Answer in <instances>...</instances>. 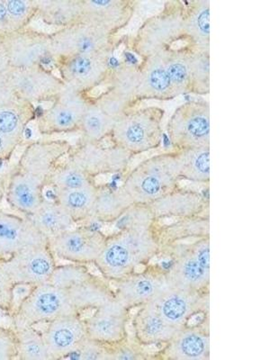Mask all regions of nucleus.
<instances>
[{"label":"nucleus","instance_id":"nucleus-1","mask_svg":"<svg viewBox=\"0 0 270 360\" xmlns=\"http://www.w3.org/2000/svg\"><path fill=\"white\" fill-rule=\"evenodd\" d=\"M66 140H37L25 146L6 179V199L11 207L33 214L45 200L51 174L72 149Z\"/></svg>","mask_w":270,"mask_h":360},{"label":"nucleus","instance_id":"nucleus-2","mask_svg":"<svg viewBox=\"0 0 270 360\" xmlns=\"http://www.w3.org/2000/svg\"><path fill=\"white\" fill-rule=\"evenodd\" d=\"M157 224H129L108 236L95 266L109 282L124 278L158 258Z\"/></svg>","mask_w":270,"mask_h":360},{"label":"nucleus","instance_id":"nucleus-3","mask_svg":"<svg viewBox=\"0 0 270 360\" xmlns=\"http://www.w3.org/2000/svg\"><path fill=\"white\" fill-rule=\"evenodd\" d=\"M158 258L172 262L166 269L169 287L210 292V237L162 248Z\"/></svg>","mask_w":270,"mask_h":360},{"label":"nucleus","instance_id":"nucleus-4","mask_svg":"<svg viewBox=\"0 0 270 360\" xmlns=\"http://www.w3.org/2000/svg\"><path fill=\"white\" fill-rule=\"evenodd\" d=\"M175 150L156 154L127 173L122 188L134 204H153L179 186Z\"/></svg>","mask_w":270,"mask_h":360},{"label":"nucleus","instance_id":"nucleus-5","mask_svg":"<svg viewBox=\"0 0 270 360\" xmlns=\"http://www.w3.org/2000/svg\"><path fill=\"white\" fill-rule=\"evenodd\" d=\"M165 110L158 105L133 109L115 121L110 134L112 146L131 155L149 152L160 146Z\"/></svg>","mask_w":270,"mask_h":360},{"label":"nucleus","instance_id":"nucleus-6","mask_svg":"<svg viewBox=\"0 0 270 360\" xmlns=\"http://www.w3.org/2000/svg\"><path fill=\"white\" fill-rule=\"evenodd\" d=\"M185 2L166 1L162 11L148 18L129 43L130 49L141 60L183 41Z\"/></svg>","mask_w":270,"mask_h":360},{"label":"nucleus","instance_id":"nucleus-7","mask_svg":"<svg viewBox=\"0 0 270 360\" xmlns=\"http://www.w3.org/2000/svg\"><path fill=\"white\" fill-rule=\"evenodd\" d=\"M70 314H82L73 307L67 290L45 283L31 288L15 307L11 319L12 327L18 328L47 323Z\"/></svg>","mask_w":270,"mask_h":360},{"label":"nucleus","instance_id":"nucleus-8","mask_svg":"<svg viewBox=\"0 0 270 360\" xmlns=\"http://www.w3.org/2000/svg\"><path fill=\"white\" fill-rule=\"evenodd\" d=\"M167 133L173 150L210 146V105L191 101L180 105L169 118Z\"/></svg>","mask_w":270,"mask_h":360},{"label":"nucleus","instance_id":"nucleus-9","mask_svg":"<svg viewBox=\"0 0 270 360\" xmlns=\"http://www.w3.org/2000/svg\"><path fill=\"white\" fill-rule=\"evenodd\" d=\"M114 51L80 54L57 60L56 65L59 77L70 88L89 94L107 82L112 67L111 60Z\"/></svg>","mask_w":270,"mask_h":360},{"label":"nucleus","instance_id":"nucleus-10","mask_svg":"<svg viewBox=\"0 0 270 360\" xmlns=\"http://www.w3.org/2000/svg\"><path fill=\"white\" fill-rule=\"evenodd\" d=\"M50 39L54 62L62 58L115 50L117 47L114 35L82 22L57 29L50 34Z\"/></svg>","mask_w":270,"mask_h":360},{"label":"nucleus","instance_id":"nucleus-11","mask_svg":"<svg viewBox=\"0 0 270 360\" xmlns=\"http://www.w3.org/2000/svg\"><path fill=\"white\" fill-rule=\"evenodd\" d=\"M111 283L115 298L130 310L155 301L169 285L166 269L150 263L140 271L135 270Z\"/></svg>","mask_w":270,"mask_h":360},{"label":"nucleus","instance_id":"nucleus-12","mask_svg":"<svg viewBox=\"0 0 270 360\" xmlns=\"http://www.w3.org/2000/svg\"><path fill=\"white\" fill-rule=\"evenodd\" d=\"M92 98L65 85L37 119L38 129L53 135L79 131L80 122Z\"/></svg>","mask_w":270,"mask_h":360},{"label":"nucleus","instance_id":"nucleus-13","mask_svg":"<svg viewBox=\"0 0 270 360\" xmlns=\"http://www.w3.org/2000/svg\"><path fill=\"white\" fill-rule=\"evenodd\" d=\"M15 285H34L49 283L57 266L56 255L49 243L29 247L6 259H0Z\"/></svg>","mask_w":270,"mask_h":360},{"label":"nucleus","instance_id":"nucleus-14","mask_svg":"<svg viewBox=\"0 0 270 360\" xmlns=\"http://www.w3.org/2000/svg\"><path fill=\"white\" fill-rule=\"evenodd\" d=\"M133 157L127 150L112 144L107 147L79 141L78 146L72 147L65 160L96 179L101 175L124 172Z\"/></svg>","mask_w":270,"mask_h":360},{"label":"nucleus","instance_id":"nucleus-15","mask_svg":"<svg viewBox=\"0 0 270 360\" xmlns=\"http://www.w3.org/2000/svg\"><path fill=\"white\" fill-rule=\"evenodd\" d=\"M108 236L91 227L67 230L48 240L56 257L77 264H95L101 256Z\"/></svg>","mask_w":270,"mask_h":360},{"label":"nucleus","instance_id":"nucleus-16","mask_svg":"<svg viewBox=\"0 0 270 360\" xmlns=\"http://www.w3.org/2000/svg\"><path fill=\"white\" fill-rule=\"evenodd\" d=\"M168 49L158 51L152 56L141 60V80L136 95L137 104L150 99L169 101L178 98L174 70L169 62Z\"/></svg>","mask_w":270,"mask_h":360},{"label":"nucleus","instance_id":"nucleus-17","mask_svg":"<svg viewBox=\"0 0 270 360\" xmlns=\"http://www.w3.org/2000/svg\"><path fill=\"white\" fill-rule=\"evenodd\" d=\"M2 38L9 65L13 69L46 66L48 60H53L50 34L28 27Z\"/></svg>","mask_w":270,"mask_h":360},{"label":"nucleus","instance_id":"nucleus-18","mask_svg":"<svg viewBox=\"0 0 270 360\" xmlns=\"http://www.w3.org/2000/svg\"><path fill=\"white\" fill-rule=\"evenodd\" d=\"M9 84L22 101H53L65 86L62 79L46 66L13 69L8 73Z\"/></svg>","mask_w":270,"mask_h":360},{"label":"nucleus","instance_id":"nucleus-19","mask_svg":"<svg viewBox=\"0 0 270 360\" xmlns=\"http://www.w3.org/2000/svg\"><path fill=\"white\" fill-rule=\"evenodd\" d=\"M210 292H197L169 287L153 302L169 323L179 328L188 326L198 315L209 313Z\"/></svg>","mask_w":270,"mask_h":360},{"label":"nucleus","instance_id":"nucleus-20","mask_svg":"<svg viewBox=\"0 0 270 360\" xmlns=\"http://www.w3.org/2000/svg\"><path fill=\"white\" fill-rule=\"evenodd\" d=\"M209 313L197 324L181 328L172 340L154 352L153 359L208 360L210 359Z\"/></svg>","mask_w":270,"mask_h":360},{"label":"nucleus","instance_id":"nucleus-21","mask_svg":"<svg viewBox=\"0 0 270 360\" xmlns=\"http://www.w3.org/2000/svg\"><path fill=\"white\" fill-rule=\"evenodd\" d=\"M84 321L86 336L105 345L120 342L130 335L131 310L117 298L96 308Z\"/></svg>","mask_w":270,"mask_h":360},{"label":"nucleus","instance_id":"nucleus-22","mask_svg":"<svg viewBox=\"0 0 270 360\" xmlns=\"http://www.w3.org/2000/svg\"><path fill=\"white\" fill-rule=\"evenodd\" d=\"M137 5L133 0H82V22L117 37L130 24Z\"/></svg>","mask_w":270,"mask_h":360},{"label":"nucleus","instance_id":"nucleus-23","mask_svg":"<svg viewBox=\"0 0 270 360\" xmlns=\"http://www.w3.org/2000/svg\"><path fill=\"white\" fill-rule=\"evenodd\" d=\"M50 359H66L86 338L82 314H70L47 323L43 333Z\"/></svg>","mask_w":270,"mask_h":360},{"label":"nucleus","instance_id":"nucleus-24","mask_svg":"<svg viewBox=\"0 0 270 360\" xmlns=\"http://www.w3.org/2000/svg\"><path fill=\"white\" fill-rule=\"evenodd\" d=\"M155 220L182 219L209 214V200L202 193L179 186L149 205Z\"/></svg>","mask_w":270,"mask_h":360},{"label":"nucleus","instance_id":"nucleus-25","mask_svg":"<svg viewBox=\"0 0 270 360\" xmlns=\"http://www.w3.org/2000/svg\"><path fill=\"white\" fill-rule=\"evenodd\" d=\"M46 243V238L27 217L0 210V259L9 258L27 248Z\"/></svg>","mask_w":270,"mask_h":360},{"label":"nucleus","instance_id":"nucleus-26","mask_svg":"<svg viewBox=\"0 0 270 360\" xmlns=\"http://www.w3.org/2000/svg\"><path fill=\"white\" fill-rule=\"evenodd\" d=\"M137 309L130 321L133 338L146 348L165 345L180 330L160 314L153 302Z\"/></svg>","mask_w":270,"mask_h":360},{"label":"nucleus","instance_id":"nucleus-27","mask_svg":"<svg viewBox=\"0 0 270 360\" xmlns=\"http://www.w3.org/2000/svg\"><path fill=\"white\" fill-rule=\"evenodd\" d=\"M183 41L192 50L210 51V1L185 2Z\"/></svg>","mask_w":270,"mask_h":360},{"label":"nucleus","instance_id":"nucleus-28","mask_svg":"<svg viewBox=\"0 0 270 360\" xmlns=\"http://www.w3.org/2000/svg\"><path fill=\"white\" fill-rule=\"evenodd\" d=\"M156 234L160 250L174 244L210 237V217L209 214L199 215L173 220L169 224L158 223Z\"/></svg>","mask_w":270,"mask_h":360},{"label":"nucleus","instance_id":"nucleus-29","mask_svg":"<svg viewBox=\"0 0 270 360\" xmlns=\"http://www.w3.org/2000/svg\"><path fill=\"white\" fill-rule=\"evenodd\" d=\"M70 302L79 314L86 310H95L115 298L114 288L109 281L98 276L67 289Z\"/></svg>","mask_w":270,"mask_h":360},{"label":"nucleus","instance_id":"nucleus-30","mask_svg":"<svg viewBox=\"0 0 270 360\" xmlns=\"http://www.w3.org/2000/svg\"><path fill=\"white\" fill-rule=\"evenodd\" d=\"M134 204L122 186L117 189L98 185L91 220L102 224H114Z\"/></svg>","mask_w":270,"mask_h":360},{"label":"nucleus","instance_id":"nucleus-31","mask_svg":"<svg viewBox=\"0 0 270 360\" xmlns=\"http://www.w3.org/2000/svg\"><path fill=\"white\" fill-rule=\"evenodd\" d=\"M179 179L198 184L210 183V146L175 150Z\"/></svg>","mask_w":270,"mask_h":360},{"label":"nucleus","instance_id":"nucleus-32","mask_svg":"<svg viewBox=\"0 0 270 360\" xmlns=\"http://www.w3.org/2000/svg\"><path fill=\"white\" fill-rule=\"evenodd\" d=\"M37 17L58 29L82 22V0H37Z\"/></svg>","mask_w":270,"mask_h":360},{"label":"nucleus","instance_id":"nucleus-33","mask_svg":"<svg viewBox=\"0 0 270 360\" xmlns=\"http://www.w3.org/2000/svg\"><path fill=\"white\" fill-rule=\"evenodd\" d=\"M98 184L54 192L56 201L70 215L74 223L90 221L94 211Z\"/></svg>","mask_w":270,"mask_h":360},{"label":"nucleus","instance_id":"nucleus-34","mask_svg":"<svg viewBox=\"0 0 270 360\" xmlns=\"http://www.w3.org/2000/svg\"><path fill=\"white\" fill-rule=\"evenodd\" d=\"M35 117L34 105L18 99L0 107V134L22 143L30 122Z\"/></svg>","mask_w":270,"mask_h":360},{"label":"nucleus","instance_id":"nucleus-35","mask_svg":"<svg viewBox=\"0 0 270 360\" xmlns=\"http://www.w3.org/2000/svg\"><path fill=\"white\" fill-rule=\"evenodd\" d=\"M27 217L47 240L72 229L75 224L56 201H49L47 199H45L33 214Z\"/></svg>","mask_w":270,"mask_h":360},{"label":"nucleus","instance_id":"nucleus-36","mask_svg":"<svg viewBox=\"0 0 270 360\" xmlns=\"http://www.w3.org/2000/svg\"><path fill=\"white\" fill-rule=\"evenodd\" d=\"M140 80V65H134L123 60L117 66L112 67L107 80V89L120 96L134 108L138 105L136 95Z\"/></svg>","mask_w":270,"mask_h":360},{"label":"nucleus","instance_id":"nucleus-37","mask_svg":"<svg viewBox=\"0 0 270 360\" xmlns=\"http://www.w3.org/2000/svg\"><path fill=\"white\" fill-rule=\"evenodd\" d=\"M115 124V121L105 114L91 98L80 122V141L101 143L105 138L110 136Z\"/></svg>","mask_w":270,"mask_h":360},{"label":"nucleus","instance_id":"nucleus-38","mask_svg":"<svg viewBox=\"0 0 270 360\" xmlns=\"http://www.w3.org/2000/svg\"><path fill=\"white\" fill-rule=\"evenodd\" d=\"M13 329L17 336V359L22 360L50 359L43 333L35 329L34 326L13 328Z\"/></svg>","mask_w":270,"mask_h":360},{"label":"nucleus","instance_id":"nucleus-39","mask_svg":"<svg viewBox=\"0 0 270 360\" xmlns=\"http://www.w3.org/2000/svg\"><path fill=\"white\" fill-rule=\"evenodd\" d=\"M93 184H96L95 179L65 160L54 169L49 181V186L54 192L70 191Z\"/></svg>","mask_w":270,"mask_h":360},{"label":"nucleus","instance_id":"nucleus-40","mask_svg":"<svg viewBox=\"0 0 270 360\" xmlns=\"http://www.w3.org/2000/svg\"><path fill=\"white\" fill-rule=\"evenodd\" d=\"M191 94L205 96L210 92V51L192 50L189 56Z\"/></svg>","mask_w":270,"mask_h":360},{"label":"nucleus","instance_id":"nucleus-41","mask_svg":"<svg viewBox=\"0 0 270 360\" xmlns=\"http://www.w3.org/2000/svg\"><path fill=\"white\" fill-rule=\"evenodd\" d=\"M11 33L28 28L37 15V0H5Z\"/></svg>","mask_w":270,"mask_h":360},{"label":"nucleus","instance_id":"nucleus-42","mask_svg":"<svg viewBox=\"0 0 270 360\" xmlns=\"http://www.w3.org/2000/svg\"><path fill=\"white\" fill-rule=\"evenodd\" d=\"M94 276L86 265L70 264L60 265L56 266L51 276L50 284L54 287L69 289L74 285L79 284Z\"/></svg>","mask_w":270,"mask_h":360},{"label":"nucleus","instance_id":"nucleus-43","mask_svg":"<svg viewBox=\"0 0 270 360\" xmlns=\"http://www.w3.org/2000/svg\"><path fill=\"white\" fill-rule=\"evenodd\" d=\"M154 352L141 345L134 338L129 337L122 342L107 345L105 360H141L153 359Z\"/></svg>","mask_w":270,"mask_h":360},{"label":"nucleus","instance_id":"nucleus-44","mask_svg":"<svg viewBox=\"0 0 270 360\" xmlns=\"http://www.w3.org/2000/svg\"><path fill=\"white\" fill-rule=\"evenodd\" d=\"M92 98L95 104L115 121L134 109L123 98L108 89L96 98Z\"/></svg>","mask_w":270,"mask_h":360},{"label":"nucleus","instance_id":"nucleus-45","mask_svg":"<svg viewBox=\"0 0 270 360\" xmlns=\"http://www.w3.org/2000/svg\"><path fill=\"white\" fill-rule=\"evenodd\" d=\"M15 285L6 270L0 264V311L12 316L15 311Z\"/></svg>","mask_w":270,"mask_h":360},{"label":"nucleus","instance_id":"nucleus-46","mask_svg":"<svg viewBox=\"0 0 270 360\" xmlns=\"http://www.w3.org/2000/svg\"><path fill=\"white\" fill-rule=\"evenodd\" d=\"M73 354L77 359L82 360H105L107 345L86 336Z\"/></svg>","mask_w":270,"mask_h":360},{"label":"nucleus","instance_id":"nucleus-47","mask_svg":"<svg viewBox=\"0 0 270 360\" xmlns=\"http://www.w3.org/2000/svg\"><path fill=\"white\" fill-rule=\"evenodd\" d=\"M18 358L17 336L13 328L0 327V360Z\"/></svg>","mask_w":270,"mask_h":360},{"label":"nucleus","instance_id":"nucleus-48","mask_svg":"<svg viewBox=\"0 0 270 360\" xmlns=\"http://www.w3.org/2000/svg\"><path fill=\"white\" fill-rule=\"evenodd\" d=\"M20 143L0 134V162H8Z\"/></svg>","mask_w":270,"mask_h":360},{"label":"nucleus","instance_id":"nucleus-49","mask_svg":"<svg viewBox=\"0 0 270 360\" xmlns=\"http://www.w3.org/2000/svg\"><path fill=\"white\" fill-rule=\"evenodd\" d=\"M8 11H6L5 0H0V37L11 34Z\"/></svg>","mask_w":270,"mask_h":360},{"label":"nucleus","instance_id":"nucleus-50","mask_svg":"<svg viewBox=\"0 0 270 360\" xmlns=\"http://www.w3.org/2000/svg\"><path fill=\"white\" fill-rule=\"evenodd\" d=\"M11 69L9 65L8 56L4 47V43H3V38L0 37V75L8 72Z\"/></svg>","mask_w":270,"mask_h":360},{"label":"nucleus","instance_id":"nucleus-51","mask_svg":"<svg viewBox=\"0 0 270 360\" xmlns=\"http://www.w3.org/2000/svg\"><path fill=\"white\" fill-rule=\"evenodd\" d=\"M6 179L8 176H0V204H1L3 198L6 197Z\"/></svg>","mask_w":270,"mask_h":360},{"label":"nucleus","instance_id":"nucleus-52","mask_svg":"<svg viewBox=\"0 0 270 360\" xmlns=\"http://www.w3.org/2000/svg\"><path fill=\"white\" fill-rule=\"evenodd\" d=\"M0 327H1V326H0Z\"/></svg>","mask_w":270,"mask_h":360}]
</instances>
